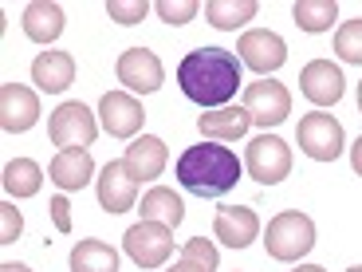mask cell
Here are the masks:
<instances>
[{
	"mask_svg": "<svg viewBox=\"0 0 362 272\" xmlns=\"http://www.w3.org/2000/svg\"><path fill=\"white\" fill-rule=\"evenodd\" d=\"M240 55L228 47H197L177 64V87L189 103H197L201 110L228 107V99H236L240 91Z\"/></svg>",
	"mask_w": 362,
	"mask_h": 272,
	"instance_id": "obj_1",
	"label": "cell"
},
{
	"mask_svg": "<svg viewBox=\"0 0 362 272\" xmlns=\"http://www.w3.org/2000/svg\"><path fill=\"white\" fill-rule=\"evenodd\" d=\"M240 174H245V162L225 142L189 146L177 158V181H181V190L193 193V198H225L240 181Z\"/></svg>",
	"mask_w": 362,
	"mask_h": 272,
	"instance_id": "obj_2",
	"label": "cell"
},
{
	"mask_svg": "<svg viewBox=\"0 0 362 272\" xmlns=\"http://www.w3.org/2000/svg\"><path fill=\"white\" fill-rule=\"evenodd\" d=\"M264 249H268L272 261H299L315 249V221L299 209H284L268 221L264 229Z\"/></svg>",
	"mask_w": 362,
	"mask_h": 272,
	"instance_id": "obj_3",
	"label": "cell"
},
{
	"mask_svg": "<svg viewBox=\"0 0 362 272\" xmlns=\"http://www.w3.org/2000/svg\"><path fill=\"white\" fill-rule=\"evenodd\" d=\"M296 142L299 150L308 158H315V162H335L339 154H343V123H339L335 115H323V110H311V115L299 118L296 127Z\"/></svg>",
	"mask_w": 362,
	"mask_h": 272,
	"instance_id": "obj_4",
	"label": "cell"
},
{
	"mask_svg": "<svg viewBox=\"0 0 362 272\" xmlns=\"http://www.w3.org/2000/svg\"><path fill=\"white\" fill-rule=\"evenodd\" d=\"M47 135H52V142L59 146V150H87V146L95 142V135H99V123H95V115H90L79 99H71V103H59V107L52 110Z\"/></svg>",
	"mask_w": 362,
	"mask_h": 272,
	"instance_id": "obj_5",
	"label": "cell"
},
{
	"mask_svg": "<svg viewBox=\"0 0 362 272\" xmlns=\"http://www.w3.org/2000/svg\"><path fill=\"white\" fill-rule=\"evenodd\" d=\"M122 249L138 268H162L173 253V229L162 225V221H138V225L127 229Z\"/></svg>",
	"mask_w": 362,
	"mask_h": 272,
	"instance_id": "obj_6",
	"label": "cell"
},
{
	"mask_svg": "<svg viewBox=\"0 0 362 272\" xmlns=\"http://www.w3.org/2000/svg\"><path fill=\"white\" fill-rule=\"evenodd\" d=\"M245 170L260 186H276L291 174V150L280 135H256L245 150Z\"/></svg>",
	"mask_w": 362,
	"mask_h": 272,
	"instance_id": "obj_7",
	"label": "cell"
},
{
	"mask_svg": "<svg viewBox=\"0 0 362 272\" xmlns=\"http://www.w3.org/2000/svg\"><path fill=\"white\" fill-rule=\"evenodd\" d=\"M115 72H118V83H122L130 95H154L165 83V67L150 47H127V52L118 55Z\"/></svg>",
	"mask_w": 362,
	"mask_h": 272,
	"instance_id": "obj_8",
	"label": "cell"
},
{
	"mask_svg": "<svg viewBox=\"0 0 362 272\" xmlns=\"http://www.w3.org/2000/svg\"><path fill=\"white\" fill-rule=\"evenodd\" d=\"M240 107L252 115V123H260V127L268 130V127H280L284 118L291 115V95H288V87L276 83V79H256L245 87V103H240Z\"/></svg>",
	"mask_w": 362,
	"mask_h": 272,
	"instance_id": "obj_9",
	"label": "cell"
},
{
	"mask_svg": "<svg viewBox=\"0 0 362 272\" xmlns=\"http://www.w3.org/2000/svg\"><path fill=\"white\" fill-rule=\"evenodd\" d=\"M236 52H240V64L252 67L260 79H268L272 72H280V67L288 64V44H284L276 32H268V28H252V32H245L240 44H236Z\"/></svg>",
	"mask_w": 362,
	"mask_h": 272,
	"instance_id": "obj_10",
	"label": "cell"
},
{
	"mask_svg": "<svg viewBox=\"0 0 362 272\" xmlns=\"http://www.w3.org/2000/svg\"><path fill=\"white\" fill-rule=\"evenodd\" d=\"M99 123L110 138H134L146 123V107L130 91H107L99 99Z\"/></svg>",
	"mask_w": 362,
	"mask_h": 272,
	"instance_id": "obj_11",
	"label": "cell"
},
{
	"mask_svg": "<svg viewBox=\"0 0 362 272\" xmlns=\"http://www.w3.org/2000/svg\"><path fill=\"white\" fill-rule=\"evenodd\" d=\"M40 123V99L24 83H4L0 87V127L8 135H24Z\"/></svg>",
	"mask_w": 362,
	"mask_h": 272,
	"instance_id": "obj_12",
	"label": "cell"
},
{
	"mask_svg": "<svg viewBox=\"0 0 362 272\" xmlns=\"http://www.w3.org/2000/svg\"><path fill=\"white\" fill-rule=\"evenodd\" d=\"M343 72H339L331 60H311L303 72H299V91L303 99L315 103V107H335L343 99Z\"/></svg>",
	"mask_w": 362,
	"mask_h": 272,
	"instance_id": "obj_13",
	"label": "cell"
},
{
	"mask_svg": "<svg viewBox=\"0 0 362 272\" xmlns=\"http://www.w3.org/2000/svg\"><path fill=\"white\" fill-rule=\"evenodd\" d=\"M213 237L228 249H248L260 237V217L248 205H221L213 217Z\"/></svg>",
	"mask_w": 362,
	"mask_h": 272,
	"instance_id": "obj_14",
	"label": "cell"
},
{
	"mask_svg": "<svg viewBox=\"0 0 362 272\" xmlns=\"http://www.w3.org/2000/svg\"><path fill=\"white\" fill-rule=\"evenodd\" d=\"M165 162H170V150H165V142H162L158 135L134 138V142L127 146V154H122V166L130 170V178H134V181H154V178H162Z\"/></svg>",
	"mask_w": 362,
	"mask_h": 272,
	"instance_id": "obj_15",
	"label": "cell"
},
{
	"mask_svg": "<svg viewBox=\"0 0 362 272\" xmlns=\"http://www.w3.org/2000/svg\"><path fill=\"white\" fill-rule=\"evenodd\" d=\"M134 198H138V181L130 178V170L122 162H107L99 170V205L107 213H127L134 209Z\"/></svg>",
	"mask_w": 362,
	"mask_h": 272,
	"instance_id": "obj_16",
	"label": "cell"
},
{
	"mask_svg": "<svg viewBox=\"0 0 362 272\" xmlns=\"http://www.w3.org/2000/svg\"><path fill=\"white\" fill-rule=\"evenodd\" d=\"M248 127H252V115L245 107H217L197 118V130L205 142H236L248 135Z\"/></svg>",
	"mask_w": 362,
	"mask_h": 272,
	"instance_id": "obj_17",
	"label": "cell"
},
{
	"mask_svg": "<svg viewBox=\"0 0 362 272\" xmlns=\"http://www.w3.org/2000/svg\"><path fill=\"white\" fill-rule=\"evenodd\" d=\"M32 83L47 95H59L75 83V55L71 52H40L32 60Z\"/></svg>",
	"mask_w": 362,
	"mask_h": 272,
	"instance_id": "obj_18",
	"label": "cell"
},
{
	"mask_svg": "<svg viewBox=\"0 0 362 272\" xmlns=\"http://www.w3.org/2000/svg\"><path fill=\"white\" fill-rule=\"evenodd\" d=\"M24 36L32 40V44H52V40H59L64 36V28H67V20H64V8L59 4H52V0H32L24 8Z\"/></svg>",
	"mask_w": 362,
	"mask_h": 272,
	"instance_id": "obj_19",
	"label": "cell"
},
{
	"mask_svg": "<svg viewBox=\"0 0 362 272\" xmlns=\"http://www.w3.org/2000/svg\"><path fill=\"white\" fill-rule=\"evenodd\" d=\"M47 178L59 186V190H83L90 178H95V158L87 150H59L47 166Z\"/></svg>",
	"mask_w": 362,
	"mask_h": 272,
	"instance_id": "obj_20",
	"label": "cell"
},
{
	"mask_svg": "<svg viewBox=\"0 0 362 272\" xmlns=\"http://www.w3.org/2000/svg\"><path fill=\"white\" fill-rule=\"evenodd\" d=\"M138 213H142V221H162V225L177 229L181 221H185V201H181L173 190H165V186H154V190L142 193Z\"/></svg>",
	"mask_w": 362,
	"mask_h": 272,
	"instance_id": "obj_21",
	"label": "cell"
},
{
	"mask_svg": "<svg viewBox=\"0 0 362 272\" xmlns=\"http://www.w3.org/2000/svg\"><path fill=\"white\" fill-rule=\"evenodd\" d=\"M71 272H118V253L115 245L99 241V237H87L71 249Z\"/></svg>",
	"mask_w": 362,
	"mask_h": 272,
	"instance_id": "obj_22",
	"label": "cell"
},
{
	"mask_svg": "<svg viewBox=\"0 0 362 272\" xmlns=\"http://www.w3.org/2000/svg\"><path fill=\"white\" fill-rule=\"evenodd\" d=\"M40 186H44L40 162H32V158H12L4 166V190H8V198H36Z\"/></svg>",
	"mask_w": 362,
	"mask_h": 272,
	"instance_id": "obj_23",
	"label": "cell"
},
{
	"mask_svg": "<svg viewBox=\"0 0 362 272\" xmlns=\"http://www.w3.org/2000/svg\"><path fill=\"white\" fill-rule=\"evenodd\" d=\"M252 16H256V0H209L205 4V20L217 32H236Z\"/></svg>",
	"mask_w": 362,
	"mask_h": 272,
	"instance_id": "obj_24",
	"label": "cell"
},
{
	"mask_svg": "<svg viewBox=\"0 0 362 272\" xmlns=\"http://www.w3.org/2000/svg\"><path fill=\"white\" fill-rule=\"evenodd\" d=\"M291 20H296L303 32L319 36V32H327V28L339 20V4L335 0H299V4H291Z\"/></svg>",
	"mask_w": 362,
	"mask_h": 272,
	"instance_id": "obj_25",
	"label": "cell"
},
{
	"mask_svg": "<svg viewBox=\"0 0 362 272\" xmlns=\"http://www.w3.org/2000/svg\"><path fill=\"white\" fill-rule=\"evenodd\" d=\"M335 52H339L343 64H362V16L346 20V24L335 32Z\"/></svg>",
	"mask_w": 362,
	"mask_h": 272,
	"instance_id": "obj_26",
	"label": "cell"
},
{
	"mask_svg": "<svg viewBox=\"0 0 362 272\" xmlns=\"http://www.w3.org/2000/svg\"><path fill=\"white\" fill-rule=\"evenodd\" d=\"M181 256H185V261H193V264H201L205 272H217V264H221L217 245H213V241H205V237L185 241V245H181Z\"/></svg>",
	"mask_w": 362,
	"mask_h": 272,
	"instance_id": "obj_27",
	"label": "cell"
},
{
	"mask_svg": "<svg viewBox=\"0 0 362 272\" xmlns=\"http://www.w3.org/2000/svg\"><path fill=\"white\" fill-rule=\"evenodd\" d=\"M154 12L165 20V24H189L193 16H197V0H158Z\"/></svg>",
	"mask_w": 362,
	"mask_h": 272,
	"instance_id": "obj_28",
	"label": "cell"
},
{
	"mask_svg": "<svg viewBox=\"0 0 362 272\" xmlns=\"http://www.w3.org/2000/svg\"><path fill=\"white\" fill-rule=\"evenodd\" d=\"M146 12H150L146 0H110L107 4V16L118 20V24H142Z\"/></svg>",
	"mask_w": 362,
	"mask_h": 272,
	"instance_id": "obj_29",
	"label": "cell"
},
{
	"mask_svg": "<svg viewBox=\"0 0 362 272\" xmlns=\"http://www.w3.org/2000/svg\"><path fill=\"white\" fill-rule=\"evenodd\" d=\"M20 233H24V217H20V209L12 201H4L0 205V245H12Z\"/></svg>",
	"mask_w": 362,
	"mask_h": 272,
	"instance_id": "obj_30",
	"label": "cell"
},
{
	"mask_svg": "<svg viewBox=\"0 0 362 272\" xmlns=\"http://www.w3.org/2000/svg\"><path fill=\"white\" fill-rule=\"evenodd\" d=\"M52 221H55V229H59V233H71V201L64 198V193H55L52 198Z\"/></svg>",
	"mask_w": 362,
	"mask_h": 272,
	"instance_id": "obj_31",
	"label": "cell"
},
{
	"mask_svg": "<svg viewBox=\"0 0 362 272\" xmlns=\"http://www.w3.org/2000/svg\"><path fill=\"white\" fill-rule=\"evenodd\" d=\"M351 166H354V174L362 178V135L354 138V146H351Z\"/></svg>",
	"mask_w": 362,
	"mask_h": 272,
	"instance_id": "obj_32",
	"label": "cell"
},
{
	"mask_svg": "<svg viewBox=\"0 0 362 272\" xmlns=\"http://www.w3.org/2000/svg\"><path fill=\"white\" fill-rule=\"evenodd\" d=\"M165 272H205V268H201V264H193V261H185V256H181V261L173 264V268H165Z\"/></svg>",
	"mask_w": 362,
	"mask_h": 272,
	"instance_id": "obj_33",
	"label": "cell"
},
{
	"mask_svg": "<svg viewBox=\"0 0 362 272\" xmlns=\"http://www.w3.org/2000/svg\"><path fill=\"white\" fill-rule=\"evenodd\" d=\"M0 272H32V268H28V264H12L8 261V264H0Z\"/></svg>",
	"mask_w": 362,
	"mask_h": 272,
	"instance_id": "obj_34",
	"label": "cell"
},
{
	"mask_svg": "<svg viewBox=\"0 0 362 272\" xmlns=\"http://www.w3.org/2000/svg\"><path fill=\"white\" fill-rule=\"evenodd\" d=\"M291 272H327V268H319V264H296Z\"/></svg>",
	"mask_w": 362,
	"mask_h": 272,
	"instance_id": "obj_35",
	"label": "cell"
},
{
	"mask_svg": "<svg viewBox=\"0 0 362 272\" xmlns=\"http://www.w3.org/2000/svg\"><path fill=\"white\" fill-rule=\"evenodd\" d=\"M358 110H362V83H358Z\"/></svg>",
	"mask_w": 362,
	"mask_h": 272,
	"instance_id": "obj_36",
	"label": "cell"
},
{
	"mask_svg": "<svg viewBox=\"0 0 362 272\" xmlns=\"http://www.w3.org/2000/svg\"><path fill=\"white\" fill-rule=\"evenodd\" d=\"M346 272H362V264H354V268H346Z\"/></svg>",
	"mask_w": 362,
	"mask_h": 272,
	"instance_id": "obj_37",
	"label": "cell"
}]
</instances>
